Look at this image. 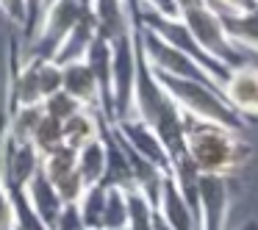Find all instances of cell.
<instances>
[{
    "mask_svg": "<svg viewBox=\"0 0 258 230\" xmlns=\"http://www.w3.org/2000/svg\"><path fill=\"white\" fill-rule=\"evenodd\" d=\"M158 75V72H156ZM164 92L172 97L180 106V111L195 122H206V125H219L228 128L233 133L250 128V117L241 111H236L225 95L219 89H214L211 84H200V81H183V78H169V75H158Z\"/></svg>",
    "mask_w": 258,
    "mask_h": 230,
    "instance_id": "obj_1",
    "label": "cell"
},
{
    "mask_svg": "<svg viewBox=\"0 0 258 230\" xmlns=\"http://www.w3.org/2000/svg\"><path fill=\"white\" fill-rule=\"evenodd\" d=\"M252 147L239 133L189 119V158L200 175H233L250 161Z\"/></svg>",
    "mask_w": 258,
    "mask_h": 230,
    "instance_id": "obj_2",
    "label": "cell"
},
{
    "mask_svg": "<svg viewBox=\"0 0 258 230\" xmlns=\"http://www.w3.org/2000/svg\"><path fill=\"white\" fill-rule=\"evenodd\" d=\"M180 20H183L186 28L191 31L197 45H200L211 58H217L219 64H225L228 69H236V67H241V64H247L244 56L239 53V45H236L228 36V31H225L222 14L214 6H208V0L206 3H195V6L180 9Z\"/></svg>",
    "mask_w": 258,
    "mask_h": 230,
    "instance_id": "obj_3",
    "label": "cell"
},
{
    "mask_svg": "<svg viewBox=\"0 0 258 230\" xmlns=\"http://www.w3.org/2000/svg\"><path fill=\"white\" fill-rule=\"evenodd\" d=\"M142 23L147 25V28L153 31V34H158L167 45L178 47L180 53H186V56H191L197 64H200L203 69H206L208 75H211L214 81H217L219 86H225V81H228L230 69L225 67V64H219L217 58H211L206 50H203L200 45H197V39L191 36V31L186 28V23L180 17H161V14L156 12H147L145 6H142Z\"/></svg>",
    "mask_w": 258,
    "mask_h": 230,
    "instance_id": "obj_4",
    "label": "cell"
},
{
    "mask_svg": "<svg viewBox=\"0 0 258 230\" xmlns=\"http://www.w3.org/2000/svg\"><path fill=\"white\" fill-rule=\"evenodd\" d=\"M81 9H84V0H50L45 9V17H42L39 34H36L34 45L28 47V56L34 58H47L53 61L58 53V47L67 42L70 31L75 28L81 17Z\"/></svg>",
    "mask_w": 258,
    "mask_h": 230,
    "instance_id": "obj_5",
    "label": "cell"
},
{
    "mask_svg": "<svg viewBox=\"0 0 258 230\" xmlns=\"http://www.w3.org/2000/svg\"><path fill=\"white\" fill-rule=\"evenodd\" d=\"M114 125L134 117L136 92V39L134 34L114 42Z\"/></svg>",
    "mask_w": 258,
    "mask_h": 230,
    "instance_id": "obj_6",
    "label": "cell"
},
{
    "mask_svg": "<svg viewBox=\"0 0 258 230\" xmlns=\"http://www.w3.org/2000/svg\"><path fill=\"white\" fill-rule=\"evenodd\" d=\"M233 191L228 175H200V230H228Z\"/></svg>",
    "mask_w": 258,
    "mask_h": 230,
    "instance_id": "obj_7",
    "label": "cell"
},
{
    "mask_svg": "<svg viewBox=\"0 0 258 230\" xmlns=\"http://www.w3.org/2000/svg\"><path fill=\"white\" fill-rule=\"evenodd\" d=\"M0 164H3V178H6L9 189L25 191L31 178L42 169V156L36 152L34 141H14L9 139V130H6L3 150H0Z\"/></svg>",
    "mask_w": 258,
    "mask_h": 230,
    "instance_id": "obj_8",
    "label": "cell"
},
{
    "mask_svg": "<svg viewBox=\"0 0 258 230\" xmlns=\"http://www.w3.org/2000/svg\"><path fill=\"white\" fill-rule=\"evenodd\" d=\"M114 128H117V133L128 141L131 150H136L142 158H147V161L156 164L158 169H164L167 175H172V161H169L167 147L161 144L158 133L147 122H142L139 117H128V119H122V122H117Z\"/></svg>",
    "mask_w": 258,
    "mask_h": 230,
    "instance_id": "obj_9",
    "label": "cell"
},
{
    "mask_svg": "<svg viewBox=\"0 0 258 230\" xmlns=\"http://www.w3.org/2000/svg\"><path fill=\"white\" fill-rule=\"evenodd\" d=\"M61 75H64V84L61 89L67 92L70 97L81 103L84 108L100 114L103 117V95H100V84H97L92 67L81 58V61H67L61 64Z\"/></svg>",
    "mask_w": 258,
    "mask_h": 230,
    "instance_id": "obj_10",
    "label": "cell"
},
{
    "mask_svg": "<svg viewBox=\"0 0 258 230\" xmlns=\"http://www.w3.org/2000/svg\"><path fill=\"white\" fill-rule=\"evenodd\" d=\"M103 141H106V175H103V186L106 189H134V169L128 161V147L125 139L117 133L114 125H103Z\"/></svg>",
    "mask_w": 258,
    "mask_h": 230,
    "instance_id": "obj_11",
    "label": "cell"
},
{
    "mask_svg": "<svg viewBox=\"0 0 258 230\" xmlns=\"http://www.w3.org/2000/svg\"><path fill=\"white\" fill-rule=\"evenodd\" d=\"M156 208H158V213H161V219L172 230H200V216H197V211L186 202L183 191L178 189L172 175H167V180H164L161 197H158Z\"/></svg>",
    "mask_w": 258,
    "mask_h": 230,
    "instance_id": "obj_12",
    "label": "cell"
},
{
    "mask_svg": "<svg viewBox=\"0 0 258 230\" xmlns=\"http://www.w3.org/2000/svg\"><path fill=\"white\" fill-rule=\"evenodd\" d=\"M97 14V34L103 39L119 42L122 36L134 34V17H131L128 0H92Z\"/></svg>",
    "mask_w": 258,
    "mask_h": 230,
    "instance_id": "obj_13",
    "label": "cell"
},
{
    "mask_svg": "<svg viewBox=\"0 0 258 230\" xmlns=\"http://www.w3.org/2000/svg\"><path fill=\"white\" fill-rule=\"evenodd\" d=\"M222 95L236 111L252 114L255 100H258V67L241 64V67L230 69L228 81H225V86H222Z\"/></svg>",
    "mask_w": 258,
    "mask_h": 230,
    "instance_id": "obj_14",
    "label": "cell"
},
{
    "mask_svg": "<svg viewBox=\"0 0 258 230\" xmlns=\"http://www.w3.org/2000/svg\"><path fill=\"white\" fill-rule=\"evenodd\" d=\"M25 197H28V202L34 205V211L53 227V224H56V219L61 216V211H64V200L58 197L53 180L47 178L42 169L34 175V178H31V183L25 186Z\"/></svg>",
    "mask_w": 258,
    "mask_h": 230,
    "instance_id": "obj_15",
    "label": "cell"
},
{
    "mask_svg": "<svg viewBox=\"0 0 258 230\" xmlns=\"http://www.w3.org/2000/svg\"><path fill=\"white\" fill-rule=\"evenodd\" d=\"M103 125H106V119H103L100 114L89 111V108H81L75 117H70L67 122H64V141H67V147H73V150H81V147H86L89 141L100 139Z\"/></svg>",
    "mask_w": 258,
    "mask_h": 230,
    "instance_id": "obj_16",
    "label": "cell"
},
{
    "mask_svg": "<svg viewBox=\"0 0 258 230\" xmlns=\"http://www.w3.org/2000/svg\"><path fill=\"white\" fill-rule=\"evenodd\" d=\"M78 172L89 189L103 183V175H106V141H103V133L100 139L89 141L86 147L78 150Z\"/></svg>",
    "mask_w": 258,
    "mask_h": 230,
    "instance_id": "obj_17",
    "label": "cell"
},
{
    "mask_svg": "<svg viewBox=\"0 0 258 230\" xmlns=\"http://www.w3.org/2000/svg\"><path fill=\"white\" fill-rule=\"evenodd\" d=\"M222 23L236 45L258 53V9L247 14H222Z\"/></svg>",
    "mask_w": 258,
    "mask_h": 230,
    "instance_id": "obj_18",
    "label": "cell"
},
{
    "mask_svg": "<svg viewBox=\"0 0 258 230\" xmlns=\"http://www.w3.org/2000/svg\"><path fill=\"white\" fill-rule=\"evenodd\" d=\"M128 230H153L156 227V216H158V208L145 191L139 189H128Z\"/></svg>",
    "mask_w": 258,
    "mask_h": 230,
    "instance_id": "obj_19",
    "label": "cell"
},
{
    "mask_svg": "<svg viewBox=\"0 0 258 230\" xmlns=\"http://www.w3.org/2000/svg\"><path fill=\"white\" fill-rule=\"evenodd\" d=\"M45 117V106H25L17 111H9V139L14 141H31Z\"/></svg>",
    "mask_w": 258,
    "mask_h": 230,
    "instance_id": "obj_20",
    "label": "cell"
},
{
    "mask_svg": "<svg viewBox=\"0 0 258 230\" xmlns=\"http://www.w3.org/2000/svg\"><path fill=\"white\" fill-rule=\"evenodd\" d=\"M106 200H108V189L103 183L86 189V194L81 197L78 208H81V219H84L86 230H103V222H106Z\"/></svg>",
    "mask_w": 258,
    "mask_h": 230,
    "instance_id": "obj_21",
    "label": "cell"
},
{
    "mask_svg": "<svg viewBox=\"0 0 258 230\" xmlns=\"http://www.w3.org/2000/svg\"><path fill=\"white\" fill-rule=\"evenodd\" d=\"M31 141H34L36 152H39L42 158L50 156V152H56V150H61V147L67 144V141H64V122H58V119H53V117L45 114Z\"/></svg>",
    "mask_w": 258,
    "mask_h": 230,
    "instance_id": "obj_22",
    "label": "cell"
},
{
    "mask_svg": "<svg viewBox=\"0 0 258 230\" xmlns=\"http://www.w3.org/2000/svg\"><path fill=\"white\" fill-rule=\"evenodd\" d=\"M9 191H12V202H14V230H53L34 211V205L28 202L25 191H20V189H9Z\"/></svg>",
    "mask_w": 258,
    "mask_h": 230,
    "instance_id": "obj_23",
    "label": "cell"
},
{
    "mask_svg": "<svg viewBox=\"0 0 258 230\" xmlns=\"http://www.w3.org/2000/svg\"><path fill=\"white\" fill-rule=\"evenodd\" d=\"M9 130V111L6 106L0 108V150H3V139ZM0 230H14V202H12V191L9 183L3 178V164H0Z\"/></svg>",
    "mask_w": 258,
    "mask_h": 230,
    "instance_id": "obj_24",
    "label": "cell"
},
{
    "mask_svg": "<svg viewBox=\"0 0 258 230\" xmlns=\"http://www.w3.org/2000/svg\"><path fill=\"white\" fill-rule=\"evenodd\" d=\"M75 169H78V150H73V147H67V144H64L61 150H56V152L42 158V172H45L53 183H56L58 178H64V175L75 172Z\"/></svg>",
    "mask_w": 258,
    "mask_h": 230,
    "instance_id": "obj_25",
    "label": "cell"
},
{
    "mask_svg": "<svg viewBox=\"0 0 258 230\" xmlns=\"http://www.w3.org/2000/svg\"><path fill=\"white\" fill-rule=\"evenodd\" d=\"M128 194L122 189H108L103 230H128Z\"/></svg>",
    "mask_w": 258,
    "mask_h": 230,
    "instance_id": "obj_26",
    "label": "cell"
},
{
    "mask_svg": "<svg viewBox=\"0 0 258 230\" xmlns=\"http://www.w3.org/2000/svg\"><path fill=\"white\" fill-rule=\"evenodd\" d=\"M81 108H84V106H81L75 97H70L64 89L45 100V114H47V117H53V119H58V122H67V119L75 117Z\"/></svg>",
    "mask_w": 258,
    "mask_h": 230,
    "instance_id": "obj_27",
    "label": "cell"
},
{
    "mask_svg": "<svg viewBox=\"0 0 258 230\" xmlns=\"http://www.w3.org/2000/svg\"><path fill=\"white\" fill-rule=\"evenodd\" d=\"M50 0H25V14H28V20H25V28H23V42L25 45H34L36 34H39V25H42V17H45V9Z\"/></svg>",
    "mask_w": 258,
    "mask_h": 230,
    "instance_id": "obj_28",
    "label": "cell"
},
{
    "mask_svg": "<svg viewBox=\"0 0 258 230\" xmlns=\"http://www.w3.org/2000/svg\"><path fill=\"white\" fill-rule=\"evenodd\" d=\"M208 6H214L219 14H247L258 9L255 0H208Z\"/></svg>",
    "mask_w": 258,
    "mask_h": 230,
    "instance_id": "obj_29",
    "label": "cell"
},
{
    "mask_svg": "<svg viewBox=\"0 0 258 230\" xmlns=\"http://www.w3.org/2000/svg\"><path fill=\"white\" fill-rule=\"evenodd\" d=\"M0 12L9 17V23H14L20 31L25 28V20H28V14H25V0H0Z\"/></svg>",
    "mask_w": 258,
    "mask_h": 230,
    "instance_id": "obj_30",
    "label": "cell"
},
{
    "mask_svg": "<svg viewBox=\"0 0 258 230\" xmlns=\"http://www.w3.org/2000/svg\"><path fill=\"white\" fill-rule=\"evenodd\" d=\"M153 230H172V227H169V224L161 219V213H158V216H156V227H153Z\"/></svg>",
    "mask_w": 258,
    "mask_h": 230,
    "instance_id": "obj_31",
    "label": "cell"
},
{
    "mask_svg": "<svg viewBox=\"0 0 258 230\" xmlns=\"http://www.w3.org/2000/svg\"><path fill=\"white\" fill-rule=\"evenodd\" d=\"M236 230H258V222L255 219H250V222H244V224H239Z\"/></svg>",
    "mask_w": 258,
    "mask_h": 230,
    "instance_id": "obj_32",
    "label": "cell"
},
{
    "mask_svg": "<svg viewBox=\"0 0 258 230\" xmlns=\"http://www.w3.org/2000/svg\"><path fill=\"white\" fill-rule=\"evenodd\" d=\"M178 9H186V6H195V3H206V0H175Z\"/></svg>",
    "mask_w": 258,
    "mask_h": 230,
    "instance_id": "obj_33",
    "label": "cell"
},
{
    "mask_svg": "<svg viewBox=\"0 0 258 230\" xmlns=\"http://www.w3.org/2000/svg\"><path fill=\"white\" fill-rule=\"evenodd\" d=\"M252 114H258V100H255V108H252Z\"/></svg>",
    "mask_w": 258,
    "mask_h": 230,
    "instance_id": "obj_34",
    "label": "cell"
},
{
    "mask_svg": "<svg viewBox=\"0 0 258 230\" xmlns=\"http://www.w3.org/2000/svg\"><path fill=\"white\" fill-rule=\"evenodd\" d=\"M255 3H258V0H255Z\"/></svg>",
    "mask_w": 258,
    "mask_h": 230,
    "instance_id": "obj_35",
    "label": "cell"
}]
</instances>
